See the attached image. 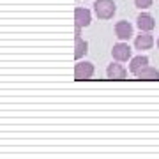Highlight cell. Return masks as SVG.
<instances>
[{
  "label": "cell",
  "mask_w": 159,
  "mask_h": 159,
  "mask_svg": "<svg viewBox=\"0 0 159 159\" xmlns=\"http://www.w3.org/2000/svg\"><path fill=\"white\" fill-rule=\"evenodd\" d=\"M138 80H159V71L152 66H147V67H143L140 73L136 74Z\"/></svg>",
  "instance_id": "obj_11"
},
{
  "label": "cell",
  "mask_w": 159,
  "mask_h": 159,
  "mask_svg": "<svg viewBox=\"0 0 159 159\" xmlns=\"http://www.w3.org/2000/svg\"><path fill=\"white\" fill-rule=\"evenodd\" d=\"M94 11L99 20H111L117 12V6L113 0H97L94 4Z\"/></svg>",
  "instance_id": "obj_1"
},
{
  "label": "cell",
  "mask_w": 159,
  "mask_h": 159,
  "mask_svg": "<svg viewBox=\"0 0 159 159\" xmlns=\"http://www.w3.org/2000/svg\"><path fill=\"white\" fill-rule=\"evenodd\" d=\"M157 48H159V37H157Z\"/></svg>",
  "instance_id": "obj_13"
},
{
  "label": "cell",
  "mask_w": 159,
  "mask_h": 159,
  "mask_svg": "<svg viewBox=\"0 0 159 159\" xmlns=\"http://www.w3.org/2000/svg\"><path fill=\"white\" fill-rule=\"evenodd\" d=\"M154 0H134V6L138 7V9H148V7L152 6Z\"/></svg>",
  "instance_id": "obj_12"
},
{
  "label": "cell",
  "mask_w": 159,
  "mask_h": 159,
  "mask_svg": "<svg viewBox=\"0 0 159 159\" xmlns=\"http://www.w3.org/2000/svg\"><path fill=\"white\" fill-rule=\"evenodd\" d=\"M111 57H113V60H119V62H127V60L133 58V50L127 44V41H120V43L113 44V48H111Z\"/></svg>",
  "instance_id": "obj_2"
},
{
  "label": "cell",
  "mask_w": 159,
  "mask_h": 159,
  "mask_svg": "<svg viewBox=\"0 0 159 159\" xmlns=\"http://www.w3.org/2000/svg\"><path fill=\"white\" fill-rule=\"evenodd\" d=\"M136 25H138V29L142 30V32H152V30L156 29V20H154L152 14L142 12V14L136 18Z\"/></svg>",
  "instance_id": "obj_9"
},
{
  "label": "cell",
  "mask_w": 159,
  "mask_h": 159,
  "mask_svg": "<svg viewBox=\"0 0 159 159\" xmlns=\"http://www.w3.org/2000/svg\"><path fill=\"white\" fill-rule=\"evenodd\" d=\"M89 53V43L81 37V29H76L74 32V58L81 60Z\"/></svg>",
  "instance_id": "obj_5"
},
{
  "label": "cell",
  "mask_w": 159,
  "mask_h": 159,
  "mask_svg": "<svg viewBox=\"0 0 159 159\" xmlns=\"http://www.w3.org/2000/svg\"><path fill=\"white\" fill-rule=\"evenodd\" d=\"M96 73V67L92 62H76L74 66V80H90Z\"/></svg>",
  "instance_id": "obj_3"
},
{
  "label": "cell",
  "mask_w": 159,
  "mask_h": 159,
  "mask_svg": "<svg viewBox=\"0 0 159 159\" xmlns=\"http://www.w3.org/2000/svg\"><path fill=\"white\" fill-rule=\"evenodd\" d=\"M147 66H148V57H145V55L133 57L129 60V73H133L134 76H136V74L140 73L143 67H147Z\"/></svg>",
  "instance_id": "obj_10"
},
{
  "label": "cell",
  "mask_w": 159,
  "mask_h": 159,
  "mask_svg": "<svg viewBox=\"0 0 159 159\" xmlns=\"http://www.w3.org/2000/svg\"><path fill=\"white\" fill-rule=\"evenodd\" d=\"M115 35L119 37V41H129L133 37V25L129 21H117L115 23Z\"/></svg>",
  "instance_id": "obj_7"
},
{
  "label": "cell",
  "mask_w": 159,
  "mask_h": 159,
  "mask_svg": "<svg viewBox=\"0 0 159 159\" xmlns=\"http://www.w3.org/2000/svg\"><path fill=\"white\" fill-rule=\"evenodd\" d=\"M92 23V12L87 7H76L74 9V27L76 29H85Z\"/></svg>",
  "instance_id": "obj_4"
},
{
  "label": "cell",
  "mask_w": 159,
  "mask_h": 159,
  "mask_svg": "<svg viewBox=\"0 0 159 159\" xmlns=\"http://www.w3.org/2000/svg\"><path fill=\"white\" fill-rule=\"evenodd\" d=\"M154 35L150 32H142L140 30V34L134 37V48L136 50H150L154 46Z\"/></svg>",
  "instance_id": "obj_8"
},
{
  "label": "cell",
  "mask_w": 159,
  "mask_h": 159,
  "mask_svg": "<svg viewBox=\"0 0 159 159\" xmlns=\"http://www.w3.org/2000/svg\"><path fill=\"white\" fill-rule=\"evenodd\" d=\"M106 76L110 80H125L127 78V69L122 64H119V60H115L106 67Z\"/></svg>",
  "instance_id": "obj_6"
}]
</instances>
